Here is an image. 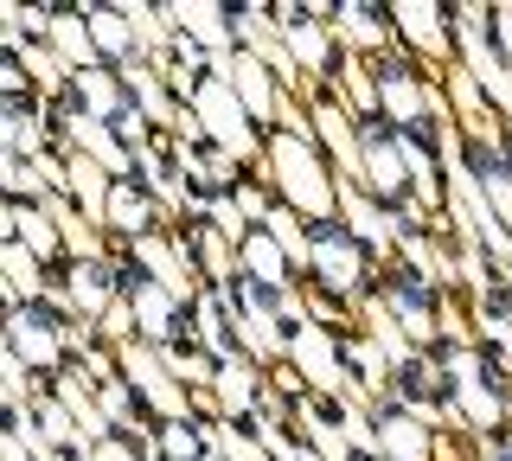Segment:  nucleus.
Listing matches in <instances>:
<instances>
[{"label": "nucleus", "instance_id": "obj_1", "mask_svg": "<svg viewBox=\"0 0 512 461\" xmlns=\"http://www.w3.org/2000/svg\"><path fill=\"white\" fill-rule=\"evenodd\" d=\"M13 353H20L26 365H45V359H58V327L45 321L39 308H20V314H13Z\"/></svg>", "mask_w": 512, "mask_h": 461}, {"label": "nucleus", "instance_id": "obj_2", "mask_svg": "<svg viewBox=\"0 0 512 461\" xmlns=\"http://www.w3.org/2000/svg\"><path fill=\"white\" fill-rule=\"evenodd\" d=\"M384 455L391 461H423V436L404 417H384Z\"/></svg>", "mask_w": 512, "mask_h": 461}, {"label": "nucleus", "instance_id": "obj_9", "mask_svg": "<svg viewBox=\"0 0 512 461\" xmlns=\"http://www.w3.org/2000/svg\"><path fill=\"white\" fill-rule=\"evenodd\" d=\"M116 218H122V225H141V199L135 193H116Z\"/></svg>", "mask_w": 512, "mask_h": 461}, {"label": "nucleus", "instance_id": "obj_11", "mask_svg": "<svg viewBox=\"0 0 512 461\" xmlns=\"http://www.w3.org/2000/svg\"><path fill=\"white\" fill-rule=\"evenodd\" d=\"M96 461H135V455H128V449H116V442H109V449L96 455Z\"/></svg>", "mask_w": 512, "mask_h": 461}, {"label": "nucleus", "instance_id": "obj_10", "mask_svg": "<svg viewBox=\"0 0 512 461\" xmlns=\"http://www.w3.org/2000/svg\"><path fill=\"white\" fill-rule=\"evenodd\" d=\"M250 263L263 269V276H276V257H269V244H250Z\"/></svg>", "mask_w": 512, "mask_h": 461}, {"label": "nucleus", "instance_id": "obj_7", "mask_svg": "<svg viewBox=\"0 0 512 461\" xmlns=\"http://www.w3.org/2000/svg\"><path fill=\"white\" fill-rule=\"evenodd\" d=\"M372 173L384 186H397V161H391V141H372Z\"/></svg>", "mask_w": 512, "mask_h": 461}, {"label": "nucleus", "instance_id": "obj_8", "mask_svg": "<svg viewBox=\"0 0 512 461\" xmlns=\"http://www.w3.org/2000/svg\"><path fill=\"white\" fill-rule=\"evenodd\" d=\"M84 90H90L96 109H116V84H109V77H84Z\"/></svg>", "mask_w": 512, "mask_h": 461}, {"label": "nucleus", "instance_id": "obj_4", "mask_svg": "<svg viewBox=\"0 0 512 461\" xmlns=\"http://www.w3.org/2000/svg\"><path fill=\"white\" fill-rule=\"evenodd\" d=\"M480 180H487V193H493V205L512 218V180H506V167L493 161V154H480Z\"/></svg>", "mask_w": 512, "mask_h": 461}, {"label": "nucleus", "instance_id": "obj_5", "mask_svg": "<svg viewBox=\"0 0 512 461\" xmlns=\"http://www.w3.org/2000/svg\"><path fill=\"white\" fill-rule=\"evenodd\" d=\"M384 97H391L397 116H423V90H416L410 77H391V84H384Z\"/></svg>", "mask_w": 512, "mask_h": 461}, {"label": "nucleus", "instance_id": "obj_3", "mask_svg": "<svg viewBox=\"0 0 512 461\" xmlns=\"http://www.w3.org/2000/svg\"><path fill=\"white\" fill-rule=\"evenodd\" d=\"M160 449H167V461H199V436L186 423H167L160 429Z\"/></svg>", "mask_w": 512, "mask_h": 461}, {"label": "nucleus", "instance_id": "obj_6", "mask_svg": "<svg viewBox=\"0 0 512 461\" xmlns=\"http://www.w3.org/2000/svg\"><path fill=\"white\" fill-rule=\"evenodd\" d=\"M320 269H327L333 282H346L352 269H359V257H346V244H340V237H327V244H320Z\"/></svg>", "mask_w": 512, "mask_h": 461}]
</instances>
